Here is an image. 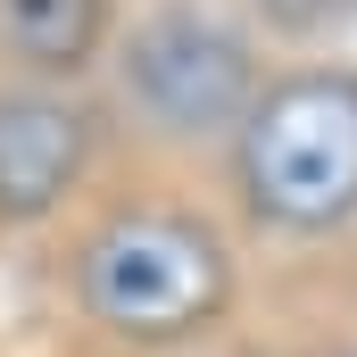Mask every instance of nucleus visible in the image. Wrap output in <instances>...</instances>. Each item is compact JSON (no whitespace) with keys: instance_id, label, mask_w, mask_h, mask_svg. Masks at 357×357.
<instances>
[{"instance_id":"nucleus-2","label":"nucleus","mask_w":357,"mask_h":357,"mask_svg":"<svg viewBox=\"0 0 357 357\" xmlns=\"http://www.w3.org/2000/svg\"><path fill=\"white\" fill-rule=\"evenodd\" d=\"M241 191L266 225L324 233L357 208V75H291L241 125Z\"/></svg>"},{"instance_id":"nucleus-1","label":"nucleus","mask_w":357,"mask_h":357,"mask_svg":"<svg viewBox=\"0 0 357 357\" xmlns=\"http://www.w3.org/2000/svg\"><path fill=\"white\" fill-rule=\"evenodd\" d=\"M75 282H84V307L116 341H183L225 307L233 258L183 208H125L84 241Z\"/></svg>"},{"instance_id":"nucleus-3","label":"nucleus","mask_w":357,"mask_h":357,"mask_svg":"<svg viewBox=\"0 0 357 357\" xmlns=\"http://www.w3.org/2000/svg\"><path fill=\"white\" fill-rule=\"evenodd\" d=\"M125 100H133L158 133H175V142L250 125V108H258L250 42H241L225 17H208V8H158V17L125 42Z\"/></svg>"},{"instance_id":"nucleus-5","label":"nucleus","mask_w":357,"mask_h":357,"mask_svg":"<svg viewBox=\"0 0 357 357\" xmlns=\"http://www.w3.org/2000/svg\"><path fill=\"white\" fill-rule=\"evenodd\" d=\"M100 33H108V0H0V50L33 75L91 67Z\"/></svg>"},{"instance_id":"nucleus-4","label":"nucleus","mask_w":357,"mask_h":357,"mask_svg":"<svg viewBox=\"0 0 357 357\" xmlns=\"http://www.w3.org/2000/svg\"><path fill=\"white\" fill-rule=\"evenodd\" d=\"M91 158V116L59 91H8L0 100V225L50 216Z\"/></svg>"},{"instance_id":"nucleus-6","label":"nucleus","mask_w":357,"mask_h":357,"mask_svg":"<svg viewBox=\"0 0 357 357\" xmlns=\"http://www.w3.org/2000/svg\"><path fill=\"white\" fill-rule=\"evenodd\" d=\"M274 25H291V33H324V25H341L357 17V0H266Z\"/></svg>"}]
</instances>
